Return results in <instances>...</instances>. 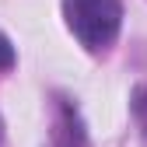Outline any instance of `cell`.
Returning a JSON list of instances; mask_svg holds the SVG:
<instances>
[{"label":"cell","instance_id":"1","mask_svg":"<svg viewBox=\"0 0 147 147\" xmlns=\"http://www.w3.org/2000/svg\"><path fill=\"white\" fill-rule=\"evenodd\" d=\"M63 18L84 49L105 53L123 28V4L119 0H63Z\"/></svg>","mask_w":147,"mask_h":147},{"label":"cell","instance_id":"2","mask_svg":"<svg viewBox=\"0 0 147 147\" xmlns=\"http://www.w3.org/2000/svg\"><path fill=\"white\" fill-rule=\"evenodd\" d=\"M84 126L77 119V109L60 105V123L53 130V147H84Z\"/></svg>","mask_w":147,"mask_h":147},{"label":"cell","instance_id":"3","mask_svg":"<svg viewBox=\"0 0 147 147\" xmlns=\"http://www.w3.org/2000/svg\"><path fill=\"white\" fill-rule=\"evenodd\" d=\"M133 116H137V126H140V133L147 140V88H140L133 95Z\"/></svg>","mask_w":147,"mask_h":147},{"label":"cell","instance_id":"4","mask_svg":"<svg viewBox=\"0 0 147 147\" xmlns=\"http://www.w3.org/2000/svg\"><path fill=\"white\" fill-rule=\"evenodd\" d=\"M14 67V46L7 35H0V70H11Z\"/></svg>","mask_w":147,"mask_h":147},{"label":"cell","instance_id":"5","mask_svg":"<svg viewBox=\"0 0 147 147\" xmlns=\"http://www.w3.org/2000/svg\"><path fill=\"white\" fill-rule=\"evenodd\" d=\"M0 144H4V123H0Z\"/></svg>","mask_w":147,"mask_h":147}]
</instances>
